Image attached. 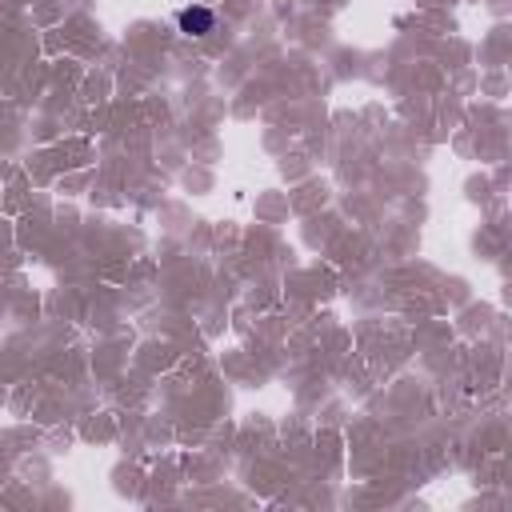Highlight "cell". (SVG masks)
Masks as SVG:
<instances>
[{"mask_svg":"<svg viewBox=\"0 0 512 512\" xmlns=\"http://www.w3.org/2000/svg\"><path fill=\"white\" fill-rule=\"evenodd\" d=\"M176 24H180V32H184V36H208V32H212V24H216V16H212L204 4H192V8H180Z\"/></svg>","mask_w":512,"mask_h":512,"instance_id":"cell-1","label":"cell"}]
</instances>
